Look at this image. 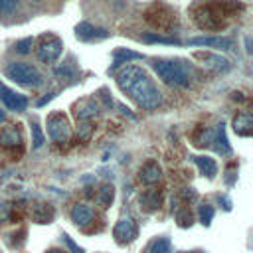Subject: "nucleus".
I'll use <instances>...</instances> for the list:
<instances>
[{"instance_id": "nucleus-1", "label": "nucleus", "mask_w": 253, "mask_h": 253, "mask_svg": "<svg viewBox=\"0 0 253 253\" xmlns=\"http://www.w3.org/2000/svg\"><path fill=\"white\" fill-rule=\"evenodd\" d=\"M117 83L123 93H126L138 107L156 109L162 103V93L154 85L152 77L138 65H125L117 71Z\"/></svg>"}, {"instance_id": "nucleus-2", "label": "nucleus", "mask_w": 253, "mask_h": 253, "mask_svg": "<svg viewBox=\"0 0 253 253\" xmlns=\"http://www.w3.org/2000/svg\"><path fill=\"white\" fill-rule=\"evenodd\" d=\"M154 73L170 87H188L194 77V69L184 59H154Z\"/></svg>"}, {"instance_id": "nucleus-3", "label": "nucleus", "mask_w": 253, "mask_h": 253, "mask_svg": "<svg viewBox=\"0 0 253 253\" xmlns=\"http://www.w3.org/2000/svg\"><path fill=\"white\" fill-rule=\"evenodd\" d=\"M6 77L12 79V81H16L18 85H26V87H40L43 83V77L38 71V67L32 65V63H26V61L8 63Z\"/></svg>"}, {"instance_id": "nucleus-4", "label": "nucleus", "mask_w": 253, "mask_h": 253, "mask_svg": "<svg viewBox=\"0 0 253 253\" xmlns=\"http://www.w3.org/2000/svg\"><path fill=\"white\" fill-rule=\"evenodd\" d=\"M45 125H47V134H49V138L53 142H57V144L69 142V138H71V125H69V121H67V117L63 113H51L47 117Z\"/></svg>"}, {"instance_id": "nucleus-5", "label": "nucleus", "mask_w": 253, "mask_h": 253, "mask_svg": "<svg viewBox=\"0 0 253 253\" xmlns=\"http://www.w3.org/2000/svg\"><path fill=\"white\" fill-rule=\"evenodd\" d=\"M61 49H63V43L57 36H43L40 45H38V59L43 61V63H53L59 55H61Z\"/></svg>"}, {"instance_id": "nucleus-6", "label": "nucleus", "mask_w": 253, "mask_h": 253, "mask_svg": "<svg viewBox=\"0 0 253 253\" xmlns=\"http://www.w3.org/2000/svg\"><path fill=\"white\" fill-rule=\"evenodd\" d=\"M0 101L10 111H16V113H20V111H24L28 107V97L22 95V93H16L14 89L6 87L4 83H0Z\"/></svg>"}, {"instance_id": "nucleus-7", "label": "nucleus", "mask_w": 253, "mask_h": 253, "mask_svg": "<svg viewBox=\"0 0 253 253\" xmlns=\"http://www.w3.org/2000/svg\"><path fill=\"white\" fill-rule=\"evenodd\" d=\"M113 235L117 239V243H130L136 235H138V229H136V223L132 221V217H121L113 229Z\"/></svg>"}, {"instance_id": "nucleus-8", "label": "nucleus", "mask_w": 253, "mask_h": 253, "mask_svg": "<svg viewBox=\"0 0 253 253\" xmlns=\"http://www.w3.org/2000/svg\"><path fill=\"white\" fill-rule=\"evenodd\" d=\"M75 36L81 42H93V40H105L109 36V32L103 30V28H97V26H93L89 22H81L75 28Z\"/></svg>"}, {"instance_id": "nucleus-9", "label": "nucleus", "mask_w": 253, "mask_h": 253, "mask_svg": "<svg viewBox=\"0 0 253 253\" xmlns=\"http://www.w3.org/2000/svg\"><path fill=\"white\" fill-rule=\"evenodd\" d=\"M190 45H204V47H215V49H233V40L231 38H223V36H204V38H192L188 42Z\"/></svg>"}, {"instance_id": "nucleus-10", "label": "nucleus", "mask_w": 253, "mask_h": 253, "mask_svg": "<svg viewBox=\"0 0 253 253\" xmlns=\"http://www.w3.org/2000/svg\"><path fill=\"white\" fill-rule=\"evenodd\" d=\"M99 113V105L93 97H87V99H81L77 105H75V117L77 121H91L93 117H97Z\"/></svg>"}, {"instance_id": "nucleus-11", "label": "nucleus", "mask_w": 253, "mask_h": 253, "mask_svg": "<svg viewBox=\"0 0 253 253\" xmlns=\"http://www.w3.org/2000/svg\"><path fill=\"white\" fill-rule=\"evenodd\" d=\"M93 217H95V211H93V208L87 206V204H75V206L71 208V221H73L75 225H79V227L89 225V223L93 221Z\"/></svg>"}, {"instance_id": "nucleus-12", "label": "nucleus", "mask_w": 253, "mask_h": 253, "mask_svg": "<svg viewBox=\"0 0 253 253\" xmlns=\"http://www.w3.org/2000/svg\"><path fill=\"white\" fill-rule=\"evenodd\" d=\"M196 59H202L204 65L208 69H213V71H227L229 69V61L217 53H204V51H198L196 53Z\"/></svg>"}, {"instance_id": "nucleus-13", "label": "nucleus", "mask_w": 253, "mask_h": 253, "mask_svg": "<svg viewBox=\"0 0 253 253\" xmlns=\"http://www.w3.org/2000/svg\"><path fill=\"white\" fill-rule=\"evenodd\" d=\"M22 144V132L18 126L14 125H8L0 130V146L4 148H16Z\"/></svg>"}, {"instance_id": "nucleus-14", "label": "nucleus", "mask_w": 253, "mask_h": 253, "mask_svg": "<svg viewBox=\"0 0 253 253\" xmlns=\"http://www.w3.org/2000/svg\"><path fill=\"white\" fill-rule=\"evenodd\" d=\"M160 176H162V170L156 160H148L146 164H142L140 174H138L140 182H144V184H156L160 180Z\"/></svg>"}, {"instance_id": "nucleus-15", "label": "nucleus", "mask_w": 253, "mask_h": 253, "mask_svg": "<svg viewBox=\"0 0 253 253\" xmlns=\"http://www.w3.org/2000/svg\"><path fill=\"white\" fill-rule=\"evenodd\" d=\"M233 130L239 136H249L253 132V117L249 113H239L233 119Z\"/></svg>"}, {"instance_id": "nucleus-16", "label": "nucleus", "mask_w": 253, "mask_h": 253, "mask_svg": "<svg viewBox=\"0 0 253 253\" xmlns=\"http://www.w3.org/2000/svg\"><path fill=\"white\" fill-rule=\"evenodd\" d=\"M192 160H194V164L200 168V172H202L204 176H208L210 180L215 178V174H217V164H215V160H213L211 156H192Z\"/></svg>"}, {"instance_id": "nucleus-17", "label": "nucleus", "mask_w": 253, "mask_h": 253, "mask_svg": "<svg viewBox=\"0 0 253 253\" xmlns=\"http://www.w3.org/2000/svg\"><path fill=\"white\" fill-rule=\"evenodd\" d=\"M211 146H213L217 152H221V154H229V152H231V148H229V144H227V138H225L223 123L215 126V134H213V142H211Z\"/></svg>"}, {"instance_id": "nucleus-18", "label": "nucleus", "mask_w": 253, "mask_h": 253, "mask_svg": "<svg viewBox=\"0 0 253 253\" xmlns=\"http://www.w3.org/2000/svg\"><path fill=\"white\" fill-rule=\"evenodd\" d=\"M130 59H142V53L130 51V49H126V47H119V49L113 51V61H115V65L128 63Z\"/></svg>"}, {"instance_id": "nucleus-19", "label": "nucleus", "mask_w": 253, "mask_h": 253, "mask_svg": "<svg viewBox=\"0 0 253 253\" xmlns=\"http://www.w3.org/2000/svg\"><path fill=\"white\" fill-rule=\"evenodd\" d=\"M113 198H115V188L113 184H103L97 192V204L101 208H109L113 204Z\"/></svg>"}, {"instance_id": "nucleus-20", "label": "nucleus", "mask_w": 253, "mask_h": 253, "mask_svg": "<svg viewBox=\"0 0 253 253\" xmlns=\"http://www.w3.org/2000/svg\"><path fill=\"white\" fill-rule=\"evenodd\" d=\"M146 253H172V243H170L168 237H156V239L148 245Z\"/></svg>"}, {"instance_id": "nucleus-21", "label": "nucleus", "mask_w": 253, "mask_h": 253, "mask_svg": "<svg viewBox=\"0 0 253 253\" xmlns=\"http://www.w3.org/2000/svg\"><path fill=\"white\" fill-rule=\"evenodd\" d=\"M32 217H34L38 223H47V221L53 217V210L45 208V204H38V206H34V210H32Z\"/></svg>"}, {"instance_id": "nucleus-22", "label": "nucleus", "mask_w": 253, "mask_h": 253, "mask_svg": "<svg viewBox=\"0 0 253 253\" xmlns=\"http://www.w3.org/2000/svg\"><path fill=\"white\" fill-rule=\"evenodd\" d=\"M140 204L146 208V210H156L160 206V194L156 190H146L142 196H140Z\"/></svg>"}, {"instance_id": "nucleus-23", "label": "nucleus", "mask_w": 253, "mask_h": 253, "mask_svg": "<svg viewBox=\"0 0 253 253\" xmlns=\"http://www.w3.org/2000/svg\"><path fill=\"white\" fill-rule=\"evenodd\" d=\"M91 132H93V125L89 121H79V125H77V136H79V140H89Z\"/></svg>"}, {"instance_id": "nucleus-24", "label": "nucleus", "mask_w": 253, "mask_h": 253, "mask_svg": "<svg viewBox=\"0 0 253 253\" xmlns=\"http://www.w3.org/2000/svg\"><path fill=\"white\" fill-rule=\"evenodd\" d=\"M211 219H213V206L202 204V206H200V221H202L204 225H210Z\"/></svg>"}, {"instance_id": "nucleus-25", "label": "nucleus", "mask_w": 253, "mask_h": 253, "mask_svg": "<svg viewBox=\"0 0 253 253\" xmlns=\"http://www.w3.org/2000/svg\"><path fill=\"white\" fill-rule=\"evenodd\" d=\"M18 8V0H0V16H12Z\"/></svg>"}, {"instance_id": "nucleus-26", "label": "nucleus", "mask_w": 253, "mask_h": 253, "mask_svg": "<svg viewBox=\"0 0 253 253\" xmlns=\"http://www.w3.org/2000/svg\"><path fill=\"white\" fill-rule=\"evenodd\" d=\"M144 42H158V43H170V45H178L180 42L174 40V38H162V36H156V34H146L142 36Z\"/></svg>"}, {"instance_id": "nucleus-27", "label": "nucleus", "mask_w": 253, "mask_h": 253, "mask_svg": "<svg viewBox=\"0 0 253 253\" xmlns=\"http://www.w3.org/2000/svg\"><path fill=\"white\" fill-rule=\"evenodd\" d=\"M32 134H34V148H40L43 142H45V138H43V134H42V130H40V126L38 125H32Z\"/></svg>"}, {"instance_id": "nucleus-28", "label": "nucleus", "mask_w": 253, "mask_h": 253, "mask_svg": "<svg viewBox=\"0 0 253 253\" xmlns=\"http://www.w3.org/2000/svg\"><path fill=\"white\" fill-rule=\"evenodd\" d=\"M61 241L69 247V251H71V253H85V251H83V247H79V245H77V243H75L67 233H63V235H61Z\"/></svg>"}, {"instance_id": "nucleus-29", "label": "nucleus", "mask_w": 253, "mask_h": 253, "mask_svg": "<svg viewBox=\"0 0 253 253\" xmlns=\"http://www.w3.org/2000/svg\"><path fill=\"white\" fill-rule=\"evenodd\" d=\"M32 45H34V38H26V40H20V42L16 43V51H18V53H28Z\"/></svg>"}, {"instance_id": "nucleus-30", "label": "nucleus", "mask_w": 253, "mask_h": 253, "mask_svg": "<svg viewBox=\"0 0 253 253\" xmlns=\"http://www.w3.org/2000/svg\"><path fill=\"white\" fill-rule=\"evenodd\" d=\"M10 213H12V206L8 202H0V223L8 221L10 219Z\"/></svg>"}, {"instance_id": "nucleus-31", "label": "nucleus", "mask_w": 253, "mask_h": 253, "mask_svg": "<svg viewBox=\"0 0 253 253\" xmlns=\"http://www.w3.org/2000/svg\"><path fill=\"white\" fill-rule=\"evenodd\" d=\"M55 73H57V75H63V77H71V75H73V67H71L69 63H63V65H59V67L55 69Z\"/></svg>"}, {"instance_id": "nucleus-32", "label": "nucleus", "mask_w": 253, "mask_h": 253, "mask_svg": "<svg viewBox=\"0 0 253 253\" xmlns=\"http://www.w3.org/2000/svg\"><path fill=\"white\" fill-rule=\"evenodd\" d=\"M47 253H67V251H59V249H49Z\"/></svg>"}, {"instance_id": "nucleus-33", "label": "nucleus", "mask_w": 253, "mask_h": 253, "mask_svg": "<svg viewBox=\"0 0 253 253\" xmlns=\"http://www.w3.org/2000/svg\"><path fill=\"white\" fill-rule=\"evenodd\" d=\"M4 119H6V117H4V113L0 111V121H4Z\"/></svg>"}, {"instance_id": "nucleus-34", "label": "nucleus", "mask_w": 253, "mask_h": 253, "mask_svg": "<svg viewBox=\"0 0 253 253\" xmlns=\"http://www.w3.org/2000/svg\"><path fill=\"white\" fill-rule=\"evenodd\" d=\"M186 253H200V251H186Z\"/></svg>"}, {"instance_id": "nucleus-35", "label": "nucleus", "mask_w": 253, "mask_h": 253, "mask_svg": "<svg viewBox=\"0 0 253 253\" xmlns=\"http://www.w3.org/2000/svg\"><path fill=\"white\" fill-rule=\"evenodd\" d=\"M34 2H40V0H34Z\"/></svg>"}]
</instances>
